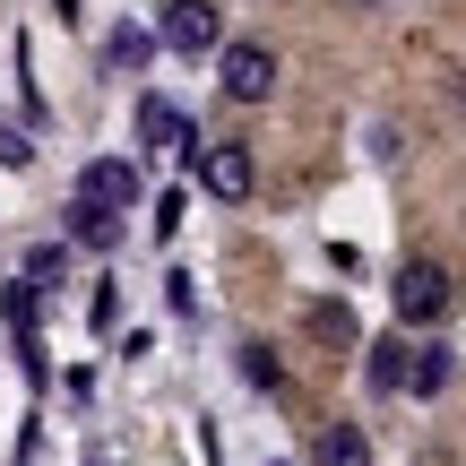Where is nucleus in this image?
Masks as SVG:
<instances>
[{"instance_id":"f257e3e1","label":"nucleus","mask_w":466,"mask_h":466,"mask_svg":"<svg viewBox=\"0 0 466 466\" xmlns=\"http://www.w3.org/2000/svg\"><path fill=\"white\" fill-rule=\"evenodd\" d=\"M450 302H458V285L441 259L398 268V329H432V319H450Z\"/></svg>"},{"instance_id":"f03ea898","label":"nucleus","mask_w":466,"mask_h":466,"mask_svg":"<svg viewBox=\"0 0 466 466\" xmlns=\"http://www.w3.org/2000/svg\"><path fill=\"white\" fill-rule=\"evenodd\" d=\"M190 173H199V190H208V199H250V182H259V165H250V147H242V138H199Z\"/></svg>"},{"instance_id":"7ed1b4c3","label":"nucleus","mask_w":466,"mask_h":466,"mask_svg":"<svg viewBox=\"0 0 466 466\" xmlns=\"http://www.w3.org/2000/svg\"><path fill=\"white\" fill-rule=\"evenodd\" d=\"M156 44L182 52V61H199V52L225 44V17L208 9V0H165V17H156Z\"/></svg>"},{"instance_id":"20e7f679","label":"nucleus","mask_w":466,"mask_h":466,"mask_svg":"<svg viewBox=\"0 0 466 466\" xmlns=\"http://www.w3.org/2000/svg\"><path fill=\"white\" fill-rule=\"evenodd\" d=\"M217 78H225V96H233V104H268V96H277V52L242 35V44H225Z\"/></svg>"},{"instance_id":"39448f33","label":"nucleus","mask_w":466,"mask_h":466,"mask_svg":"<svg viewBox=\"0 0 466 466\" xmlns=\"http://www.w3.org/2000/svg\"><path fill=\"white\" fill-rule=\"evenodd\" d=\"M78 199L104 208V217H130V199H138V165H130V156H96V165L78 173Z\"/></svg>"},{"instance_id":"423d86ee","label":"nucleus","mask_w":466,"mask_h":466,"mask_svg":"<svg viewBox=\"0 0 466 466\" xmlns=\"http://www.w3.org/2000/svg\"><path fill=\"white\" fill-rule=\"evenodd\" d=\"M450 371H458L450 346H415V363H406V398H441V389H450Z\"/></svg>"},{"instance_id":"0eeeda50","label":"nucleus","mask_w":466,"mask_h":466,"mask_svg":"<svg viewBox=\"0 0 466 466\" xmlns=\"http://www.w3.org/2000/svg\"><path fill=\"white\" fill-rule=\"evenodd\" d=\"M406 363H415V346H406V329L398 337H380V346H371V389H380V398H398V389H406Z\"/></svg>"},{"instance_id":"6e6552de","label":"nucleus","mask_w":466,"mask_h":466,"mask_svg":"<svg viewBox=\"0 0 466 466\" xmlns=\"http://www.w3.org/2000/svg\"><path fill=\"white\" fill-rule=\"evenodd\" d=\"M311 466H371L363 423H329V432H319V450H311Z\"/></svg>"},{"instance_id":"1a4fd4ad","label":"nucleus","mask_w":466,"mask_h":466,"mask_svg":"<svg viewBox=\"0 0 466 466\" xmlns=\"http://www.w3.org/2000/svg\"><path fill=\"white\" fill-rule=\"evenodd\" d=\"M69 242H78V250H113V242H121V217H104V208L69 199Z\"/></svg>"},{"instance_id":"9d476101","label":"nucleus","mask_w":466,"mask_h":466,"mask_svg":"<svg viewBox=\"0 0 466 466\" xmlns=\"http://www.w3.org/2000/svg\"><path fill=\"white\" fill-rule=\"evenodd\" d=\"M311 337L319 346H354V311L346 302H311Z\"/></svg>"},{"instance_id":"9b49d317","label":"nucleus","mask_w":466,"mask_h":466,"mask_svg":"<svg viewBox=\"0 0 466 466\" xmlns=\"http://www.w3.org/2000/svg\"><path fill=\"white\" fill-rule=\"evenodd\" d=\"M242 380H250V389H285V363H277V346H259V337H250V346H242Z\"/></svg>"},{"instance_id":"f8f14e48","label":"nucleus","mask_w":466,"mask_h":466,"mask_svg":"<svg viewBox=\"0 0 466 466\" xmlns=\"http://www.w3.org/2000/svg\"><path fill=\"white\" fill-rule=\"evenodd\" d=\"M173 130H182V121H173V104H165V96H138V138H147V147H165Z\"/></svg>"},{"instance_id":"ddd939ff","label":"nucleus","mask_w":466,"mask_h":466,"mask_svg":"<svg viewBox=\"0 0 466 466\" xmlns=\"http://www.w3.org/2000/svg\"><path fill=\"white\" fill-rule=\"evenodd\" d=\"M147 61H156V35L121 26V35H113V69H147Z\"/></svg>"},{"instance_id":"4468645a","label":"nucleus","mask_w":466,"mask_h":466,"mask_svg":"<svg viewBox=\"0 0 466 466\" xmlns=\"http://www.w3.org/2000/svg\"><path fill=\"white\" fill-rule=\"evenodd\" d=\"M363 9H380V0H363Z\"/></svg>"}]
</instances>
